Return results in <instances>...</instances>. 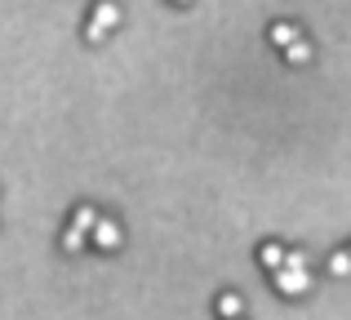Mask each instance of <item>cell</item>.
<instances>
[{"instance_id": "obj_1", "label": "cell", "mask_w": 351, "mask_h": 320, "mask_svg": "<svg viewBox=\"0 0 351 320\" xmlns=\"http://www.w3.org/2000/svg\"><path fill=\"white\" fill-rule=\"evenodd\" d=\"M116 23H120V9L116 5H107V0H103V5H94V18H89V27H85V40L89 45H103L107 32H112Z\"/></svg>"}, {"instance_id": "obj_2", "label": "cell", "mask_w": 351, "mask_h": 320, "mask_svg": "<svg viewBox=\"0 0 351 320\" xmlns=\"http://www.w3.org/2000/svg\"><path fill=\"white\" fill-rule=\"evenodd\" d=\"M307 289H311V271H298V267H280L276 271V294L298 298V294H307Z\"/></svg>"}, {"instance_id": "obj_3", "label": "cell", "mask_w": 351, "mask_h": 320, "mask_svg": "<svg viewBox=\"0 0 351 320\" xmlns=\"http://www.w3.org/2000/svg\"><path fill=\"white\" fill-rule=\"evenodd\" d=\"M285 258H289V249H285V245H276V241H267L263 249H258V262H263V267L271 271V276L285 267Z\"/></svg>"}, {"instance_id": "obj_4", "label": "cell", "mask_w": 351, "mask_h": 320, "mask_svg": "<svg viewBox=\"0 0 351 320\" xmlns=\"http://www.w3.org/2000/svg\"><path fill=\"white\" fill-rule=\"evenodd\" d=\"M94 245H98V249H107V254L120 249V227L112 223V218H103V223L94 227Z\"/></svg>"}, {"instance_id": "obj_5", "label": "cell", "mask_w": 351, "mask_h": 320, "mask_svg": "<svg viewBox=\"0 0 351 320\" xmlns=\"http://www.w3.org/2000/svg\"><path fill=\"white\" fill-rule=\"evenodd\" d=\"M298 40H302V32L293 23H271V45L276 49H293Z\"/></svg>"}, {"instance_id": "obj_6", "label": "cell", "mask_w": 351, "mask_h": 320, "mask_svg": "<svg viewBox=\"0 0 351 320\" xmlns=\"http://www.w3.org/2000/svg\"><path fill=\"white\" fill-rule=\"evenodd\" d=\"M98 223H103V214H98L94 205H80L76 214H71V227H76V232H85V236H94Z\"/></svg>"}, {"instance_id": "obj_7", "label": "cell", "mask_w": 351, "mask_h": 320, "mask_svg": "<svg viewBox=\"0 0 351 320\" xmlns=\"http://www.w3.org/2000/svg\"><path fill=\"white\" fill-rule=\"evenodd\" d=\"M240 312H245L240 294H223V298H218V316H223V320H240Z\"/></svg>"}, {"instance_id": "obj_8", "label": "cell", "mask_w": 351, "mask_h": 320, "mask_svg": "<svg viewBox=\"0 0 351 320\" xmlns=\"http://www.w3.org/2000/svg\"><path fill=\"white\" fill-rule=\"evenodd\" d=\"M85 245H89L85 232H76V227H67V232H62V249H67V254H80Z\"/></svg>"}, {"instance_id": "obj_9", "label": "cell", "mask_w": 351, "mask_h": 320, "mask_svg": "<svg viewBox=\"0 0 351 320\" xmlns=\"http://www.w3.org/2000/svg\"><path fill=\"white\" fill-rule=\"evenodd\" d=\"M329 276H338V280L351 276V254H329Z\"/></svg>"}, {"instance_id": "obj_10", "label": "cell", "mask_w": 351, "mask_h": 320, "mask_svg": "<svg viewBox=\"0 0 351 320\" xmlns=\"http://www.w3.org/2000/svg\"><path fill=\"white\" fill-rule=\"evenodd\" d=\"M285 62H293V67H302V62H311V45L298 40L293 49H285Z\"/></svg>"}, {"instance_id": "obj_11", "label": "cell", "mask_w": 351, "mask_h": 320, "mask_svg": "<svg viewBox=\"0 0 351 320\" xmlns=\"http://www.w3.org/2000/svg\"><path fill=\"white\" fill-rule=\"evenodd\" d=\"M347 254H351V249H347Z\"/></svg>"}]
</instances>
